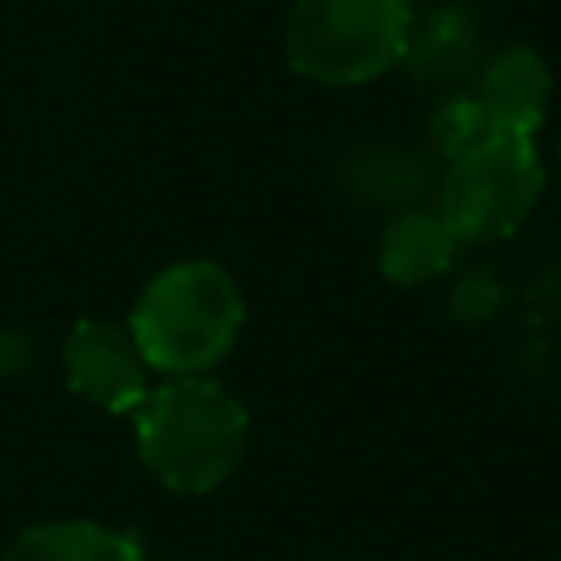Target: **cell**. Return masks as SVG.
I'll list each match as a JSON object with an SVG mask.
<instances>
[{
    "label": "cell",
    "mask_w": 561,
    "mask_h": 561,
    "mask_svg": "<svg viewBox=\"0 0 561 561\" xmlns=\"http://www.w3.org/2000/svg\"><path fill=\"white\" fill-rule=\"evenodd\" d=\"M500 298H504V289H500L495 272H491V267H478V272H465V276L451 285L447 307H451L456 320L478 324V320H491V316H495Z\"/></svg>",
    "instance_id": "obj_11"
},
{
    "label": "cell",
    "mask_w": 561,
    "mask_h": 561,
    "mask_svg": "<svg viewBox=\"0 0 561 561\" xmlns=\"http://www.w3.org/2000/svg\"><path fill=\"white\" fill-rule=\"evenodd\" d=\"M460 237L451 232V224L430 210V206H408L399 210L386 228H381V241H377V267L390 285H403V289H416V285H430L438 276H447L456 267V254H460Z\"/></svg>",
    "instance_id": "obj_7"
},
{
    "label": "cell",
    "mask_w": 561,
    "mask_h": 561,
    "mask_svg": "<svg viewBox=\"0 0 561 561\" xmlns=\"http://www.w3.org/2000/svg\"><path fill=\"white\" fill-rule=\"evenodd\" d=\"M136 451L171 495H210L250 451V412L215 377H162L136 408Z\"/></svg>",
    "instance_id": "obj_1"
},
{
    "label": "cell",
    "mask_w": 561,
    "mask_h": 561,
    "mask_svg": "<svg viewBox=\"0 0 561 561\" xmlns=\"http://www.w3.org/2000/svg\"><path fill=\"white\" fill-rule=\"evenodd\" d=\"M0 561H145V548L136 535L88 522V517H61V522H35L26 526Z\"/></svg>",
    "instance_id": "obj_9"
},
{
    "label": "cell",
    "mask_w": 561,
    "mask_h": 561,
    "mask_svg": "<svg viewBox=\"0 0 561 561\" xmlns=\"http://www.w3.org/2000/svg\"><path fill=\"white\" fill-rule=\"evenodd\" d=\"M486 131H491V127H486V114H482V105H478L473 92H447V96L438 101V110L430 114V140H434V149L443 153V162H447L451 153L469 149L473 140H482Z\"/></svg>",
    "instance_id": "obj_10"
},
{
    "label": "cell",
    "mask_w": 561,
    "mask_h": 561,
    "mask_svg": "<svg viewBox=\"0 0 561 561\" xmlns=\"http://www.w3.org/2000/svg\"><path fill=\"white\" fill-rule=\"evenodd\" d=\"M543 193V162L535 140L486 131L469 149L443 162L438 180V215L469 245L513 237Z\"/></svg>",
    "instance_id": "obj_4"
},
{
    "label": "cell",
    "mask_w": 561,
    "mask_h": 561,
    "mask_svg": "<svg viewBox=\"0 0 561 561\" xmlns=\"http://www.w3.org/2000/svg\"><path fill=\"white\" fill-rule=\"evenodd\" d=\"M557 158H561V149H557Z\"/></svg>",
    "instance_id": "obj_13"
},
{
    "label": "cell",
    "mask_w": 561,
    "mask_h": 561,
    "mask_svg": "<svg viewBox=\"0 0 561 561\" xmlns=\"http://www.w3.org/2000/svg\"><path fill=\"white\" fill-rule=\"evenodd\" d=\"M245 329V298L228 267L210 259L167 263L131 302L127 333L162 377H206Z\"/></svg>",
    "instance_id": "obj_2"
},
{
    "label": "cell",
    "mask_w": 561,
    "mask_h": 561,
    "mask_svg": "<svg viewBox=\"0 0 561 561\" xmlns=\"http://www.w3.org/2000/svg\"><path fill=\"white\" fill-rule=\"evenodd\" d=\"M412 0H294L285 61L324 88H359L403 61Z\"/></svg>",
    "instance_id": "obj_3"
},
{
    "label": "cell",
    "mask_w": 561,
    "mask_h": 561,
    "mask_svg": "<svg viewBox=\"0 0 561 561\" xmlns=\"http://www.w3.org/2000/svg\"><path fill=\"white\" fill-rule=\"evenodd\" d=\"M408 75L425 88H451L465 83L478 70V26L460 4H438L425 18H412V35L403 48Z\"/></svg>",
    "instance_id": "obj_8"
},
{
    "label": "cell",
    "mask_w": 561,
    "mask_h": 561,
    "mask_svg": "<svg viewBox=\"0 0 561 561\" xmlns=\"http://www.w3.org/2000/svg\"><path fill=\"white\" fill-rule=\"evenodd\" d=\"M31 337L26 333H18V329H0V381H9V377H18L26 364H31Z\"/></svg>",
    "instance_id": "obj_12"
},
{
    "label": "cell",
    "mask_w": 561,
    "mask_h": 561,
    "mask_svg": "<svg viewBox=\"0 0 561 561\" xmlns=\"http://www.w3.org/2000/svg\"><path fill=\"white\" fill-rule=\"evenodd\" d=\"M66 386L110 416H136V408L153 390V368L136 351L127 324L114 320H79L61 342Z\"/></svg>",
    "instance_id": "obj_5"
},
{
    "label": "cell",
    "mask_w": 561,
    "mask_h": 561,
    "mask_svg": "<svg viewBox=\"0 0 561 561\" xmlns=\"http://www.w3.org/2000/svg\"><path fill=\"white\" fill-rule=\"evenodd\" d=\"M473 96L486 114L491 131H508V136H526L535 140V131L548 118V101H552V70L548 61L526 48H500L478 66V83Z\"/></svg>",
    "instance_id": "obj_6"
}]
</instances>
